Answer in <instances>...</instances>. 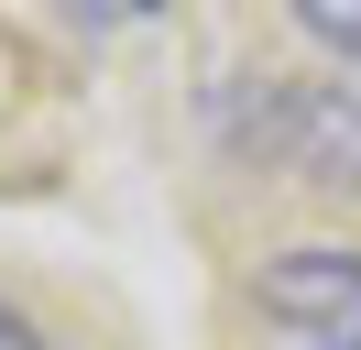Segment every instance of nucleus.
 <instances>
[{
	"label": "nucleus",
	"mask_w": 361,
	"mask_h": 350,
	"mask_svg": "<svg viewBox=\"0 0 361 350\" xmlns=\"http://www.w3.org/2000/svg\"><path fill=\"white\" fill-rule=\"evenodd\" d=\"M252 318L295 350H361V252H329V241L274 252L252 274Z\"/></svg>",
	"instance_id": "nucleus-1"
},
{
	"label": "nucleus",
	"mask_w": 361,
	"mask_h": 350,
	"mask_svg": "<svg viewBox=\"0 0 361 350\" xmlns=\"http://www.w3.org/2000/svg\"><path fill=\"white\" fill-rule=\"evenodd\" d=\"M77 11H88V22H154L164 0H77Z\"/></svg>",
	"instance_id": "nucleus-5"
},
{
	"label": "nucleus",
	"mask_w": 361,
	"mask_h": 350,
	"mask_svg": "<svg viewBox=\"0 0 361 350\" xmlns=\"http://www.w3.org/2000/svg\"><path fill=\"white\" fill-rule=\"evenodd\" d=\"M285 99L307 109V131H317V143L295 153V164H307L317 186L361 197V88H285Z\"/></svg>",
	"instance_id": "nucleus-2"
},
{
	"label": "nucleus",
	"mask_w": 361,
	"mask_h": 350,
	"mask_svg": "<svg viewBox=\"0 0 361 350\" xmlns=\"http://www.w3.org/2000/svg\"><path fill=\"white\" fill-rule=\"evenodd\" d=\"M0 350H55V339H44V328H33V318H23L11 296H0Z\"/></svg>",
	"instance_id": "nucleus-4"
},
{
	"label": "nucleus",
	"mask_w": 361,
	"mask_h": 350,
	"mask_svg": "<svg viewBox=\"0 0 361 350\" xmlns=\"http://www.w3.org/2000/svg\"><path fill=\"white\" fill-rule=\"evenodd\" d=\"M285 11L307 22V33L329 44V55H350V66H361V0H285Z\"/></svg>",
	"instance_id": "nucleus-3"
}]
</instances>
